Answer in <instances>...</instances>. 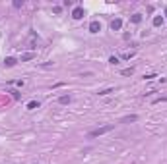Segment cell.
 <instances>
[{
    "label": "cell",
    "instance_id": "cell-5",
    "mask_svg": "<svg viewBox=\"0 0 167 164\" xmlns=\"http://www.w3.org/2000/svg\"><path fill=\"white\" fill-rule=\"evenodd\" d=\"M122 27V19H113V21H111V29H113V31H119V29H121Z\"/></svg>",
    "mask_w": 167,
    "mask_h": 164
},
{
    "label": "cell",
    "instance_id": "cell-2",
    "mask_svg": "<svg viewBox=\"0 0 167 164\" xmlns=\"http://www.w3.org/2000/svg\"><path fill=\"white\" fill-rule=\"evenodd\" d=\"M84 16H86V10H84L82 6H76L74 10H72V18L74 19H82Z\"/></svg>",
    "mask_w": 167,
    "mask_h": 164
},
{
    "label": "cell",
    "instance_id": "cell-15",
    "mask_svg": "<svg viewBox=\"0 0 167 164\" xmlns=\"http://www.w3.org/2000/svg\"><path fill=\"white\" fill-rule=\"evenodd\" d=\"M109 93H113V89H103V91H99V95H109Z\"/></svg>",
    "mask_w": 167,
    "mask_h": 164
},
{
    "label": "cell",
    "instance_id": "cell-13",
    "mask_svg": "<svg viewBox=\"0 0 167 164\" xmlns=\"http://www.w3.org/2000/svg\"><path fill=\"white\" fill-rule=\"evenodd\" d=\"M109 64L117 66V64H119V58H117V56H111V58H109Z\"/></svg>",
    "mask_w": 167,
    "mask_h": 164
},
{
    "label": "cell",
    "instance_id": "cell-17",
    "mask_svg": "<svg viewBox=\"0 0 167 164\" xmlns=\"http://www.w3.org/2000/svg\"><path fill=\"white\" fill-rule=\"evenodd\" d=\"M14 6H16V8H21V6H23V2H19V0H16V2H14Z\"/></svg>",
    "mask_w": 167,
    "mask_h": 164
},
{
    "label": "cell",
    "instance_id": "cell-8",
    "mask_svg": "<svg viewBox=\"0 0 167 164\" xmlns=\"http://www.w3.org/2000/svg\"><path fill=\"white\" fill-rule=\"evenodd\" d=\"M154 25H155V27L163 25V16H155V18H154Z\"/></svg>",
    "mask_w": 167,
    "mask_h": 164
},
{
    "label": "cell",
    "instance_id": "cell-12",
    "mask_svg": "<svg viewBox=\"0 0 167 164\" xmlns=\"http://www.w3.org/2000/svg\"><path fill=\"white\" fill-rule=\"evenodd\" d=\"M121 73L122 76H132V73H134V68H126V69H122Z\"/></svg>",
    "mask_w": 167,
    "mask_h": 164
},
{
    "label": "cell",
    "instance_id": "cell-10",
    "mask_svg": "<svg viewBox=\"0 0 167 164\" xmlns=\"http://www.w3.org/2000/svg\"><path fill=\"white\" fill-rule=\"evenodd\" d=\"M130 21H132V23H140V21H142V16H140V14H134V16L130 18Z\"/></svg>",
    "mask_w": 167,
    "mask_h": 164
},
{
    "label": "cell",
    "instance_id": "cell-18",
    "mask_svg": "<svg viewBox=\"0 0 167 164\" xmlns=\"http://www.w3.org/2000/svg\"><path fill=\"white\" fill-rule=\"evenodd\" d=\"M165 14H167V8H165Z\"/></svg>",
    "mask_w": 167,
    "mask_h": 164
},
{
    "label": "cell",
    "instance_id": "cell-14",
    "mask_svg": "<svg viewBox=\"0 0 167 164\" xmlns=\"http://www.w3.org/2000/svg\"><path fill=\"white\" fill-rule=\"evenodd\" d=\"M132 56H134V52H124V54H122V58H124V60H130Z\"/></svg>",
    "mask_w": 167,
    "mask_h": 164
},
{
    "label": "cell",
    "instance_id": "cell-1",
    "mask_svg": "<svg viewBox=\"0 0 167 164\" xmlns=\"http://www.w3.org/2000/svg\"><path fill=\"white\" fill-rule=\"evenodd\" d=\"M111 129H113V124H107V126H101V127H97V129H91V131L88 133V137H90V139L99 137V135H105V133H109Z\"/></svg>",
    "mask_w": 167,
    "mask_h": 164
},
{
    "label": "cell",
    "instance_id": "cell-16",
    "mask_svg": "<svg viewBox=\"0 0 167 164\" xmlns=\"http://www.w3.org/2000/svg\"><path fill=\"white\" fill-rule=\"evenodd\" d=\"M154 102H155V104H157V102H167V97H157Z\"/></svg>",
    "mask_w": 167,
    "mask_h": 164
},
{
    "label": "cell",
    "instance_id": "cell-6",
    "mask_svg": "<svg viewBox=\"0 0 167 164\" xmlns=\"http://www.w3.org/2000/svg\"><path fill=\"white\" fill-rule=\"evenodd\" d=\"M16 64H18V60H16V58L8 56L6 60H4V68H14V66H16Z\"/></svg>",
    "mask_w": 167,
    "mask_h": 164
},
{
    "label": "cell",
    "instance_id": "cell-11",
    "mask_svg": "<svg viewBox=\"0 0 167 164\" xmlns=\"http://www.w3.org/2000/svg\"><path fill=\"white\" fill-rule=\"evenodd\" d=\"M33 56H35V54H33V52H26V54H23V56H21V62H27V60H31Z\"/></svg>",
    "mask_w": 167,
    "mask_h": 164
},
{
    "label": "cell",
    "instance_id": "cell-7",
    "mask_svg": "<svg viewBox=\"0 0 167 164\" xmlns=\"http://www.w3.org/2000/svg\"><path fill=\"white\" fill-rule=\"evenodd\" d=\"M70 101H72V97H70V95H62V97H58V102H60V104H68Z\"/></svg>",
    "mask_w": 167,
    "mask_h": 164
},
{
    "label": "cell",
    "instance_id": "cell-4",
    "mask_svg": "<svg viewBox=\"0 0 167 164\" xmlns=\"http://www.w3.org/2000/svg\"><path fill=\"white\" fill-rule=\"evenodd\" d=\"M138 120V116L136 114H130V116H124V118H121V124H132V122Z\"/></svg>",
    "mask_w": 167,
    "mask_h": 164
},
{
    "label": "cell",
    "instance_id": "cell-3",
    "mask_svg": "<svg viewBox=\"0 0 167 164\" xmlns=\"http://www.w3.org/2000/svg\"><path fill=\"white\" fill-rule=\"evenodd\" d=\"M99 31H101V23H99L97 19H93L90 23V33H99Z\"/></svg>",
    "mask_w": 167,
    "mask_h": 164
},
{
    "label": "cell",
    "instance_id": "cell-9",
    "mask_svg": "<svg viewBox=\"0 0 167 164\" xmlns=\"http://www.w3.org/2000/svg\"><path fill=\"white\" fill-rule=\"evenodd\" d=\"M35 108H39L37 101H29V102H27V110H35Z\"/></svg>",
    "mask_w": 167,
    "mask_h": 164
}]
</instances>
